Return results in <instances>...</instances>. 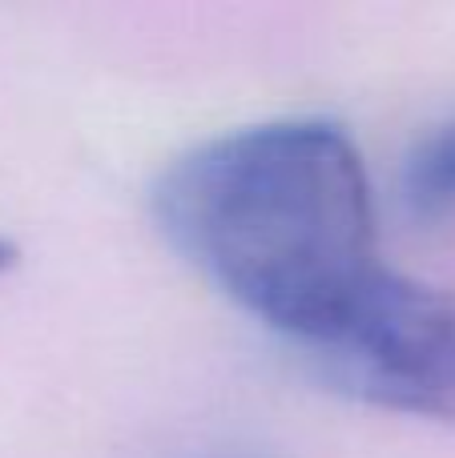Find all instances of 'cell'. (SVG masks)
<instances>
[{"label": "cell", "instance_id": "1", "mask_svg": "<svg viewBox=\"0 0 455 458\" xmlns=\"http://www.w3.org/2000/svg\"><path fill=\"white\" fill-rule=\"evenodd\" d=\"M166 242L290 346L383 269L371 177L339 121L274 117L185 149L153 185Z\"/></svg>", "mask_w": 455, "mask_h": 458}, {"label": "cell", "instance_id": "2", "mask_svg": "<svg viewBox=\"0 0 455 458\" xmlns=\"http://www.w3.org/2000/svg\"><path fill=\"white\" fill-rule=\"evenodd\" d=\"M298 354L363 406L455 422V290L383 266Z\"/></svg>", "mask_w": 455, "mask_h": 458}, {"label": "cell", "instance_id": "3", "mask_svg": "<svg viewBox=\"0 0 455 458\" xmlns=\"http://www.w3.org/2000/svg\"><path fill=\"white\" fill-rule=\"evenodd\" d=\"M399 198L416 222L455 217V117L432 125L408 149L399 169Z\"/></svg>", "mask_w": 455, "mask_h": 458}, {"label": "cell", "instance_id": "4", "mask_svg": "<svg viewBox=\"0 0 455 458\" xmlns=\"http://www.w3.org/2000/svg\"><path fill=\"white\" fill-rule=\"evenodd\" d=\"M13 261H16V245H13V242H8V237H4V233H0V274H4V269H8V266H13Z\"/></svg>", "mask_w": 455, "mask_h": 458}, {"label": "cell", "instance_id": "5", "mask_svg": "<svg viewBox=\"0 0 455 458\" xmlns=\"http://www.w3.org/2000/svg\"><path fill=\"white\" fill-rule=\"evenodd\" d=\"M198 458H262V454H250V451H206Z\"/></svg>", "mask_w": 455, "mask_h": 458}]
</instances>
